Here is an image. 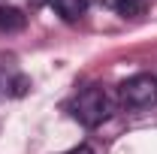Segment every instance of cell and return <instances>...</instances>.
<instances>
[{
	"instance_id": "obj_1",
	"label": "cell",
	"mask_w": 157,
	"mask_h": 154,
	"mask_svg": "<svg viewBox=\"0 0 157 154\" xmlns=\"http://www.w3.org/2000/svg\"><path fill=\"white\" fill-rule=\"evenodd\" d=\"M112 112H115V97L109 94L106 88H88L73 103V115L85 127H100L103 121L112 118Z\"/></svg>"
},
{
	"instance_id": "obj_2",
	"label": "cell",
	"mask_w": 157,
	"mask_h": 154,
	"mask_svg": "<svg viewBox=\"0 0 157 154\" xmlns=\"http://www.w3.org/2000/svg\"><path fill=\"white\" fill-rule=\"evenodd\" d=\"M118 103L124 109H148V106H154L157 103V79L148 76V73L130 76L118 88Z\"/></svg>"
},
{
	"instance_id": "obj_3",
	"label": "cell",
	"mask_w": 157,
	"mask_h": 154,
	"mask_svg": "<svg viewBox=\"0 0 157 154\" xmlns=\"http://www.w3.org/2000/svg\"><path fill=\"white\" fill-rule=\"evenodd\" d=\"M88 6H91V0H55V12L63 21H78L88 12Z\"/></svg>"
},
{
	"instance_id": "obj_4",
	"label": "cell",
	"mask_w": 157,
	"mask_h": 154,
	"mask_svg": "<svg viewBox=\"0 0 157 154\" xmlns=\"http://www.w3.org/2000/svg\"><path fill=\"white\" fill-rule=\"evenodd\" d=\"M24 27V15H21L18 9H12V6H0V30H6V33H15Z\"/></svg>"
},
{
	"instance_id": "obj_5",
	"label": "cell",
	"mask_w": 157,
	"mask_h": 154,
	"mask_svg": "<svg viewBox=\"0 0 157 154\" xmlns=\"http://www.w3.org/2000/svg\"><path fill=\"white\" fill-rule=\"evenodd\" d=\"M112 3L121 15H142L145 6H148V0H112Z\"/></svg>"
},
{
	"instance_id": "obj_6",
	"label": "cell",
	"mask_w": 157,
	"mask_h": 154,
	"mask_svg": "<svg viewBox=\"0 0 157 154\" xmlns=\"http://www.w3.org/2000/svg\"><path fill=\"white\" fill-rule=\"evenodd\" d=\"M24 88H27V79H15V82H12V94L15 97L24 94Z\"/></svg>"
},
{
	"instance_id": "obj_7",
	"label": "cell",
	"mask_w": 157,
	"mask_h": 154,
	"mask_svg": "<svg viewBox=\"0 0 157 154\" xmlns=\"http://www.w3.org/2000/svg\"><path fill=\"white\" fill-rule=\"evenodd\" d=\"M63 154H94L88 145H76V148H70V151H63Z\"/></svg>"
},
{
	"instance_id": "obj_8",
	"label": "cell",
	"mask_w": 157,
	"mask_h": 154,
	"mask_svg": "<svg viewBox=\"0 0 157 154\" xmlns=\"http://www.w3.org/2000/svg\"><path fill=\"white\" fill-rule=\"evenodd\" d=\"M39 3H45V0H39Z\"/></svg>"
}]
</instances>
